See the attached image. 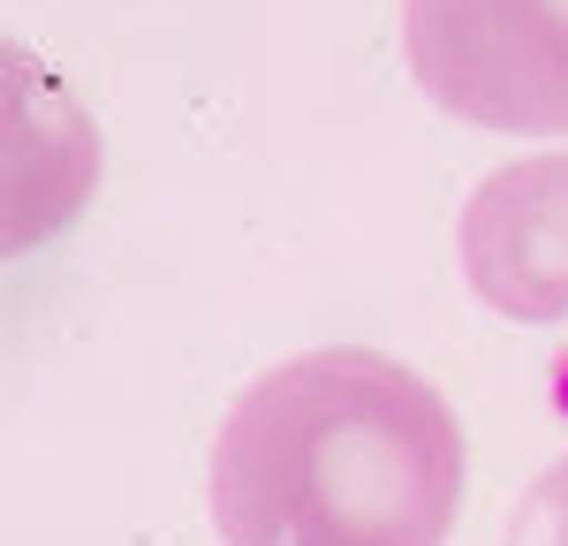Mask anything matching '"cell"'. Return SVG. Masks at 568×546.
I'll return each instance as SVG.
<instances>
[{"label":"cell","mask_w":568,"mask_h":546,"mask_svg":"<svg viewBox=\"0 0 568 546\" xmlns=\"http://www.w3.org/2000/svg\"><path fill=\"white\" fill-rule=\"evenodd\" d=\"M205 508L220 546H447L463 425L379 350H304L235 395Z\"/></svg>","instance_id":"cell-1"},{"label":"cell","mask_w":568,"mask_h":546,"mask_svg":"<svg viewBox=\"0 0 568 546\" xmlns=\"http://www.w3.org/2000/svg\"><path fill=\"white\" fill-rule=\"evenodd\" d=\"M402 53L439 114L568 136V0H402Z\"/></svg>","instance_id":"cell-2"},{"label":"cell","mask_w":568,"mask_h":546,"mask_svg":"<svg viewBox=\"0 0 568 546\" xmlns=\"http://www.w3.org/2000/svg\"><path fill=\"white\" fill-rule=\"evenodd\" d=\"M463 281L500 318L554 326L568 318V152L508 160L470 190L463 228Z\"/></svg>","instance_id":"cell-3"},{"label":"cell","mask_w":568,"mask_h":546,"mask_svg":"<svg viewBox=\"0 0 568 546\" xmlns=\"http://www.w3.org/2000/svg\"><path fill=\"white\" fill-rule=\"evenodd\" d=\"M508 546H568V455L554 471H538V486L524 494L516 524H508Z\"/></svg>","instance_id":"cell-4"}]
</instances>
